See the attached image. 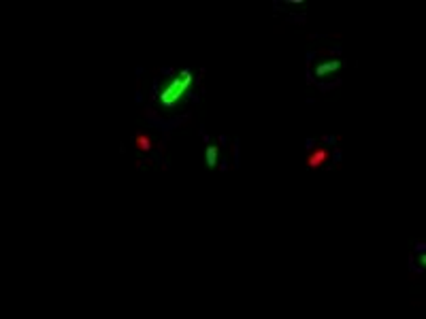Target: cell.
<instances>
[{"label":"cell","mask_w":426,"mask_h":319,"mask_svg":"<svg viewBox=\"0 0 426 319\" xmlns=\"http://www.w3.org/2000/svg\"><path fill=\"white\" fill-rule=\"evenodd\" d=\"M418 260H420V266H422V268H426V254H420V258H418Z\"/></svg>","instance_id":"obj_6"},{"label":"cell","mask_w":426,"mask_h":319,"mask_svg":"<svg viewBox=\"0 0 426 319\" xmlns=\"http://www.w3.org/2000/svg\"><path fill=\"white\" fill-rule=\"evenodd\" d=\"M326 160H328V151H326L324 147H316V149H311L309 155H307V169L318 171L320 167L326 164Z\"/></svg>","instance_id":"obj_2"},{"label":"cell","mask_w":426,"mask_h":319,"mask_svg":"<svg viewBox=\"0 0 426 319\" xmlns=\"http://www.w3.org/2000/svg\"><path fill=\"white\" fill-rule=\"evenodd\" d=\"M339 66H341V62H339V60H326V62H320V64L314 68V74L322 79V77L335 74V72L339 70Z\"/></svg>","instance_id":"obj_3"},{"label":"cell","mask_w":426,"mask_h":319,"mask_svg":"<svg viewBox=\"0 0 426 319\" xmlns=\"http://www.w3.org/2000/svg\"><path fill=\"white\" fill-rule=\"evenodd\" d=\"M134 147H136L138 151H143V153L152 151V147H154L152 136H150L148 132H138V134L134 136Z\"/></svg>","instance_id":"obj_4"},{"label":"cell","mask_w":426,"mask_h":319,"mask_svg":"<svg viewBox=\"0 0 426 319\" xmlns=\"http://www.w3.org/2000/svg\"><path fill=\"white\" fill-rule=\"evenodd\" d=\"M216 162H218V147H209L207 149V164L216 167Z\"/></svg>","instance_id":"obj_5"},{"label":"cell","mask_w":426,"mask_h":319,"mask_svg":"<svg viewBox=\"0 0 426 319\" xmlns=\"http://www.w3.org/2000/svg\"><path fill=\"white\" fill-rule=\"evenodd\" d=\"M192 84H194V74L190 68H183L177 74L164 79L158 90V105L162 109H175L190 94Z\"/></svg>","instance_id":"obj_1"}]
</instances>
